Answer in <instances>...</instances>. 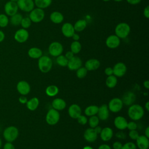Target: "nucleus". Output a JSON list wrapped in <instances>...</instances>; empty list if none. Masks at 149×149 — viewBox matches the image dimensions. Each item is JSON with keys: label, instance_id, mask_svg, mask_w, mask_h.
<instances>
[{"label": "nucleus", "instance_id": "obj_1", "mask_svg": "<svg viewBox=\"0 0 149 149\" xmlns=\"http://www.w3.org/2000/svg\"><path fill=\"white\" fill-rule=\"evenodd\" d=\"M129 117L133 120H138L142 118L144 111L143 108L139 104H132L130 105L127 111Z\"/></svg>", "mask_w": 149, "mask_h": 149}, {"label": "nucleus", "instance_id": "obj_2", "mask_svg": "<svg viewBox=\"0 0 149 149\" xmlns=\"http://www.w3.org/2000/svg\"><path fill=\"white\" fill-rule=\"evenodd\" d=\"M130 33V27L129 24L125 22L118 23L115 28V34L120 39L127 37Z\"/></svg>", "mask_w": 149, "mask_h": 149}, {"label": "nucleus", "instance_id": "obj_3", "mask_svg": "<svg viewBox=\"0 0 149 149\" xmlns=\"http://www.w3.org/2000/svg\"><path fill=\"white\" fill-rule=\"evenodd\" d=\"M38 66L42 73H48L51 70L52 67V61L49 56L42 55L38 58Z\"/></svg>", "mask_w": 149, "mask_h": 149}, {"label": "nucleus", "instance_id": "obj_4", "mask_svg": "<svg viewBox=\"0 0 149 149\" xmlns=\"http://www.w3.org/2000/svg\"><path fill=\"white\" fill-rule=\"evenodd\" d=\"M19 135V130L15 126H11L6 127L3 133L4 139L8 142H12L15 141Z\"/></svg>", "mask_w": 149, "mask_h": 149}, {"label": "nucleus", "instance_id": "obj_5", "mask_svg": "<svg viewBox=\"0 0 149 149\" xmlns=\"http://www.w3.org/2000/svg\"><path fill=\"white\" fill-rule=\"evenodd\" d=\"M60 115L58 111L52 108L47 113L45 120L47 123L49 125H55L59 120Z\"/></svg>", "mask_w": 149, "mask_h": 149}, {"label": "nucleus", "instance_id": "obj_6", "mask_svg": "<svg viewBox=\"0 0 149 149\" xmlns=\"http://www.w3.org/2000/svg\"><path fill=\"white\" fill-rule=\"evenodd\" d=\"M45 17V12L42 9L36 8L30 12L29 18L33 23H39L41 22Z\"/></svg>", "mask_w": 149, "mask_h": 149}, {"label": "nucleus", "instance_id": "obj_7", "mask_svg": "<svg viewBox=\"0 0 149 149\" xmlns=\"http://www.w3.org/2000/svg\"><path fill=\"white\" fill-rule=\"evenodd\" d=\"M63 51V45L58 41H54L51 42L48 47V51L49 54L54 57H56L61 55Z\"/></svg>", "mask_w": 149, "mask_h": 149}, {"label": "nucleus", "instance_id": "obj_8", "mask_svg": "<svg viewBox=\"0 0 149 149\" xmlns=\"http://www.w3.org/2000/svg\"><path fill=\"white\" fill-rule=\"evenodd\" d=\"M18 8L26 12H30L34 8V2L33 0H17Z\"/></svg>", "mask_w": 149, "mask_h": 149}, {"label": "nucleus", "instance_id": "obj_9", "mask_svg": "<svg viewBox=\"0 0 149 149\" xmlns=\"http://www.w3.org/2000/svg\"><path fill=\"white\" fill-rule=\"evenodd\" d=\"M123 102L119 98H113L109 102L108 108L112 112L116 113L119 112L123 108Z\"/></svg>", "mask_w": 149, "mask_h": 149}, {"label": "nucleus", "instance_id": "obj_10", "mask_svg": "<svg viewBox=\"0 0 149 149\" xmlns=\"http://www.w3.org/2000/svg\"><path fill=\"white\" fill-rule=\"evenodd\" d=\"M29 37V34L28 31L25 29H20L17 30L14 35L15 40L19 42V43H23L26 42Z\"/></svg>", "mask_w": 149, "mask_h": 149}, {"label": "nucleus", "instance_id": "obj_11", "mask_svg": "<svg viewBox=\"0 0 149 149\" xmlns=\"http://www.w3.org/2000/svg\"><path fill=\"white\" fill-rule=\"evenodd\" d=\"M120 44V39L115 34L109 36L105 41L107 47L111 49L116 48Z\"/></svg>", "mask_w": 149, "mask_h": 149}, {"label": "nucleus", "instance_id": "obj_12", "mask_svg": "<svg viewBox=\"0 0 149 149\" xmlns=\"http://www.w3.org/2000/svg\"><path fill=\"white\" fill-rule=\"evenodd\" d=\"M112 69L113 74L114 76L118 77L123 76L127 71V67L126 65L123 62L116 63Z\"/></svg>", "mask_w": 149, "mask_h": 149}, {"label": "nucleus", "instance_id": "obj_13", "mask_svg": "<svg viewBox=\"0 0 149 149\" xmlns=\"http://www.w3.org/2000/svg\"><path fill=\"white\" fill-rule=\"evenodd\" d=\"M4 9L6 14L8 16H12L17 13L19 8L16 2L9 1V2H6V4L5 5Z\"/></svg>", "mask_w": 149, "mask_h": 149}, {"label": "nucleus", "instance_id": "obj_14", "mask_svg": "<svg viewBox=\"0 0 149 149\" xmlns=\"http://www.w3.org/2000/svg\"><path fill=\"white\" fill-rule=\"evenodd\" d=\"M82 65L81 59L78 57L74 56L72 58L68 60L67 66L70 70H76Z\"/></svg>", "mask_w": 149, "mask_h": 149}, {"label": "nucleus", "instance_id": "obj_15", "mask_svg": "<svg viewBox=\"0 0 149 149\" xmlns=\"http://www.w3.org/2000/svg\"><path fill=\"white\" fill-rule=\"evenodd\" d=\"M16 88L17 91L22 95H26L28 94L30 91V86L26 81L22 80L18 82L17 84Z\"/></svg>", "mask_w": 149, "mask_h": 149}, {"label": "nucleus", "instance_id": "obj_16", "mask_svg": "<svg viewBox=\"0 0 149 149\" xmlns=\"http://www.w3.org/2000/svg\"><path fill=\"white\" fill-rule=\"evenodd\" d=\"M61 31L63 35L67 38L72 37V35L75 32L73 25L69 22H66L63 24L61 27Z\"/></svg>", "mask_w": 149, "mask_h": 149}, {"label": "nucleus", "instance_id": "obj_17", "mask_svg": "<svg viewBox=\"0 0 149 149\" xmlns=\"http://www.w3.org/2000/svg\"><path fill=\"white\" fill-rule=\"evenodd\" d=\"M98 117L99 119L101 120H106L108 119L109 116V110L108 108V105L106 104H102L98 107Z\"/></svg>", "mask_w": 149, "mask_h": 149}, {"label": "nucleus", "instance_id": "obj_18", "mask_svg": "<svg viewBox=\"0 0 149 149\" xmlns=\"http://www.w3.org/2000/svg\"><path fill=\"white\" fill-rule=\"evenodd\" d=\"M121 100L123 104L127 106L131 105L136 100V95L132 91H127L123 95Z\"/></svg>", "mask_w": 149, "mask_h": 149}, {"label": "nucleus", "instance_id": "obj_19", "mask_svg": "<svg viewBox=\"0 0 149 149\" xmlns=\"http://www.w3.org/2000/svg\"><path fill=\"white\" fill-rule=\"evenodd\" d=\"M68 113L72 118L77 119L81 114L80 107L76 104H72L68 109Z\"/></svg>", "mask_w": 149, "mask_h": 149}, {"label": "nucleus", "instance_id": "obj_20", "mask_svg": "<svg viewBox=\"0 0 149 149\" xmlns=\"http://www.w3.org/2000/svg\"><path fill=\"white\" fill-rule=\"evenodd\" d=\"M97 135L94 128H88L84 132V138L89 143L94 142L97 139Z\"/></svg>", "mask_w": 149, "mask_h": 149}, {"label": "nucleus", "instance_id": "obj_21", "mask_svg": "<svg viewBox=\"0 0 149 149\" xmlns=\"http://www.w3.org/2000/svg\"><path fill=\"white\" fill-rule=\"evenodd\" d=\"M136 144L139 149H148L149 147L148 138L144 135H139L137 138Z\"/></svg>", "mask_w": 149, "mask_h": 149}, {"label": "nucleus", "instance_id": "obj_22", "mask_svg": "<svg viewBox=\"0 0 149 149\" xmlns=\"http://www.w3.org/2000/svg\"><path fill=\"white\" fill-rule=\"evenodd\" d=\"M114 125L115 126L120 130H123L127 128V120L122 116H116L114 119Z\"/></svg>", "mask_w": 149, "mask_h": 149}, {"label": "nucleus", "instance_id": "obj_23", "mask_svg": "<svg viewBox=\"0 0 149 149\" xmlns=\"http://www.w3.org/2000/svg\"><path fill=\"white\" fill-rule=\"evenodd\" d=\"M100 66V62L94 58L90 59L87 60L86 63H85V68L88 71H91V70H97V69L99 68Z\"/></svg>", "mask_w": 149, "mask_h": 149}, {"label": "nucleus", "instance_id": "obj_24", "mask_svg": "<svg viewBox=\"0 0 149 149\" xmlns=\"http://www.w3.org/2000/svg\"><path fill=\"white\" fill-rule=\"evenodd\" d=\"M100 134L101 140L104 141H107L112 139L113 136V130L109 127H105L102 129Z\"/></svg>", "mask_w": 149, "mask_h": 149}, {"label": "nucleus", "instance_id": "obj_25", "mask_svg": "<svg viewBox=\"0 0 149 149\" xmlns=\"http://www.w3.org/2000/svg\"><path fill=\"white\" fill-rule=\"evenodd\" d=\"M49 19L52 23L55 24H60L63 21L64 17L61 12L54 11L50 14Z\"/></svg>", "mask_w": 149, "mask_h": 149}, {"label": "nucleus", "instance_id": "obj_26", "mask_svg": "<svg viewBox=\"0 0 149 149\" xmlns=\"http://www.w3.org/2000/svg\"><path fill=\"white\" fill-rule=\"evenodd\" d=\"M52 106L54 109L57 111H62L65 108L66 103L62 98H56L52 101Z\"/></svg>", "mask_w": 149, "mask_h": 149}, {"label": "nucleus", "instance_id": "obj_27", "mask_svg": "<svg viewBox=\"0 0 149 149\" xmlns=\"http://www.w3.org/2000/svg\"><path fill=\"white\" fill-rule=\"evenodd\" d=\"M28 55L33 59H38L42 55V50L37 47H32L28 51Z\"/></svg>", "mask_w": 149, "mask_h": 149}, {"label": "nucleus", "instance_id": "obj_28", "mask_svg": "<svg viewBox=\"0 0 149 149\" xmlns=\"http://www.w3.org/2000/svg\"><path fill=\"white\" fill-rule=\"evenodd\" d=\"M87 25V22L84 19H79L77 21H76L73 25V27L74 29V31L80 32L84 30Z\"/></svg>", "mask_w": 149, "mask_h": 149}, {"label": "nucleus", "instance_id": "obj_29", "mask_svg": "<svg viewBox=\"0 0 149 149\" xmlns=\"http://www.w3.org/2000/svg\"><path fill=\"white\" fill-rule=\"evenodd\" d=\"M39 105V100L37 97H33L27 101V108L30 111H35Z\"/></svg>", "mask_w": 149, "mask_h": 149}, {"label": "nucleus", "instance_id": "obj_30", "mask_svg": "<svg viewBox=\"0 0 149 149\" xmlns=\"http://www.w3.org/2000/svg\"><path fill=\"white\" fill-rule=\"evenodd\" d=\"M118 80L115 76L112 74L110 76H108L105 80V84L106 86L110 88H114L116 84H117Z\"/></svg>", "mask_w": 149, "mask_h": 149}, {"label": "nucleus", "instance_id": "obj_31", "mask_svg": "<svg viewBox=\"0 0 149 149\" xmlns=\"http://www.w3.org/2000/svg\"><path fill=\"white\" fill-rule=\"evenodd\" d=\"M52 0H34V5L37 8L45 9L49 7L52 3Z\"/></svg>", "mask_w": 149, "mask_h": 149}, {"label": "nucleus", "instance_id": "obj_32", "mask_svg": "<svg viewBox=\"0 0 149 149\" xmlns=\"http://www.w3.org/2000/svg\"><path fill=\"white\" fill-rule=\"evenodd\" d=\"M98 111V107L95 105H91L88 106L84 110V113L86 115L91 116L97 114Z\"/></svg>", "mask_w": 149, "mask_h": 149}, {"label": "nucleus", "instance_id": "obj_33", "mask_svg": "<svg viewBox=\"0 0 149 149\" xmlns=\"http://www.w3.org/2000/svg\"><path fill=\"white\" fill-rule=\"evenodd\" d=\"M59 92L58 87L55 85L48 86L45 89V93L49 97H54Z\"/></svg>", "mask_w": 149, "mask_h": 149}, {"label": "nucleus", "instance_id": "obj_34", "mask_svg": "<svg viewBox=\"0 0 149 149\" xmlns=\"http://www.w3.org/2000/svg\"><path fill=\"white\" fill-rule=\"evenodd\" d=\"M22 18H23L22 15L20 13H17L14 15L10 16V22L11 24L13 26H19V24H20Z\"/></svg>", "mask_w": 149, "mask_h": 149}, {"label": "nucleus", "instance_id": "obj_35", "mask_svg": "<svg viewBox=\"0 0 149 149\" xmlns=\"http://www.w3.org/2000/svg\"><path fill=\"white\" fill-rule=\"evenodd\" d=\"M81 49V45L79 41H74L70 44V51L74 54H77Z\"/></svg>", "mask_w": 149, "mask_h": 149}, {"label": "nucleus", "instance_id": "obj_36", "mask_svg": "<svg viewBox=\"0 0 149 149\" xmlns=\"http://www.w3.org/2000/svg\"><path fill=\"white\" fill-rule=\"evenodd\" d=\"M56 62L57 64L61 66H66L68 62V59L65 57V55H60L58 56H56Z\"/></svg>", "mask_w": 149, "mask_h": 149}, {"label": "nucleus", "instance_id": "obj_37", "mask_svg": "<svg viewBox=\"0 0 149 149\" xmlns=\"http://www.w3.org/2000/svg\"><path fill=\"white\" fill-rule=\"evenodd\" d=\"M100 119L98 116L95 115H93L90 116L88 119V124L91 128H94L97 126L98 125Z\"/></svg>", "mask_w": 149, "mask_h": 149}, {"label": "nucleus", "instance_id": "obj_38", "mask_svg": "<svg viewBox=\"0 0 149 149\" xmlns=\"http://www.w3.org/2000/svg\"><path fill=\"white\" fill-rule=\"evenodd\" d=\"M76 70V76L79 79L84 78L86 76L88 71L85 67H80Z\"/></svg>", "mask_w": 149, "mask_h": 149}, {"label": "nucleus", "instance_id": "obj_39", "mask_svg": "<svg viewBox=\"0 0 149 149\" xmlns=\"http://www.w3.org/2000/svg\"><path fill=\"white\" fill-rule=\"evenodd\" d=\"M31 23H32V22L30 20V19L29 18V17H25L22 18L20 24L23 29H27L30 27Z\"/></svg>", "mask_w": 149, "mask_h": 149}, {"label": "nucleus", "instance_id": "obj_40", "mask_svg": "<svg viewBox=\"0 0 149 149\" xmlns=\"http://www.w3.org/2000/svg\"><path fill=\"white\" fill-rule=\"evenodd\" d=\"M9 23V19L7 15L5 14H0V27H5Z\"/></svg>", "mask_w": 149, "mask_h": 149}, {"label": "nucleus", "instance_id": "obj_41", "mask_svg": "<svg viewBox=\"0 0 149 149\" xmlns=\"http://www.w3.org/2000/svg\"><path fill=\"white\" fill-rule=\"evenodd\" d=\"M121 149H136V146L133 142H127L122 145Z\"/></svg>", "mask_w": 149, "mask_h": 149}, {"label": "nucleus", "instance_id": "obj_42", "mask_svg": "<svg viewBox=\"0 0 149 149\" xmlns=\"http://www.w3.org/2000/svg\"><path fill=\"white\" fill-rule=\"evenodd\" d=\"M77 122L80 125H86L87 122H88V120H87V118L84 116V115H80L77 118Z\"/></svg>", "mask_w": 149, "mask_h": 149}, {"label": "nucleus", "instance_id": "obj_43", "mask_svg": "<svg viewBox=\"0 0 149 149\" xmlns=\"http://www.w3.org/2000/svg\"><path fill=\"white\" fill-rule=\"evenodd\" d=\"M139 134L136 130H130L129 133V136L132 140H136L137 138L139 137Z\"/></svg>", "mask_w": 149, "mask_h": 149}, {"label": "nucleus", "instance_id": "obj_44", "mask_svg": "<svg viewBox=\"0 0 149 149\" xmlns=\"http://www.w3.org/2000/svg\"><path fill=\"white\" fill-rule=\"evenodd\" d=\"M127 128L129 130H136V129L137 128V123H136L135 122H134V121H132V122H127Z\"/></svg>", "mask_w": 149, "mask_h": 149}, {"label": "nucleus", "instance_id": "obj_45", "mask_svg": "<svg viewBox=\"0 0 149 149\" xmlns=\"http://www.w3.org/2000/svg\"><path fill=\"white\" fill-rule=\"evenodd\" d=\"M116 137L120 139H125L126 137V135L123 132L120 131L116 133Z\"/></svg>", "mask_w": 149, "mask_h": 149}, {"label": "nucleus", "instance_id": "obj_46", "mask_svg": "<svg viewBox=\"0 0 149 149\" xmlns=\"http://www.w3.org/2000/svg\"><path fill=\"white\" fill-rule=\"evenodd\" d=\"M112 147L113 149H121L122 147V144L119 141H115L113 143Z\"/></svg>", "mask_w": 149, "mask_h": 149}, {"label": "nucleus", "instance_id": "obj_47", "mask_svg": "<svg viewBox=\"0 0 149 149\" xmlns=\"http://www.w3.org/2000/svg\"><path fill=\"white\" fill-rule=\"evenodd\" d=\"M3 149H15V146L11 142H7L3 146Z\"/></svg>", "mask_w": 149, "mask_h": 149}, {"label": "nucleus", "instance_id": "obj_48", "mask_svg": "<svg viewBox=\"0 0 149 149\" xmlns=\"http://www.w3.org/2000/svg\"><path fill=\"white\" fill-rule=\"evenodd\" d=\"M105 74L107 75V76H110V75H112L113 74V69L111 67H108V68H106L105 69Z\"/></svg>", "mask_w": 149, "mask_h": 149}, {"label": "nucleus", "instance_id": "obj_49", "mask_svg": "<svg viewBox=\"0 0 149 149\" xmlns=\"http://www.w3.org/2000/svg\"><path fill=\"white\" fill-rule=\"evenodd\" d=\"M143 15L147 19L149 17V6H146L143 10Z\"/></svg>", "mask_w": 149, "mask_h": 149}, {"label": "nucleus", "instance_id": "obj_50", "mask_svg": "<svg viewBox=\"0 0 149 149\" xmlns=\"http://www.w3.org/2000/svg\"><path fill=\"white\" fill-rule=\"evenodd\" d=\"M74 54L71 51H67L65 54V57L68 59H70L71 58H72L73 56H74Z\"/></svg>", "mask_w": 149, "mask_h": 149}, {"label": "nucleus", "instance_id": "obj_51", "mask_svg": "<svg viewBox=\"0 0 149 149\" xmlns=\"http://www.w3.org/2000/svg\"><path fill=\"white\" fill-rule=\"evenodd\" d=\"M19 101L21 104H26L27 101V99L24 95H22L19 97Z\"/></svg>", "mask_w": 149, "mask_h": 149}, {"label": "nucleus", "instance_id": "obj_52", "mask_svg": "<svg viewBox=\"0 0 149 149\" xmlns=\"http://www.w3.org/2000/svg\"><path fill=\"white\" fill-rule=\"evenodd\" d=\"M126 1L130 5H134L139 3L141 1V0H126Z\"/></svg>", "mask_w": 149, "mask_h": 149}, {"label": "nucleus", "instance_id": "obj_53", "mask_svg": "<svg viewBox=\"0 0 149 149\" xmlns=\"http://www.w3.org/2000/svg\"><path fill=\"white\" fill-rule=\"evenodd\" d=\"M98 149H111V148L109 145L106 144H103L100 145L98 147Z\"/></svg>", "mask_w": 149, "mask_h": 149}, {"label": "nucleus", "instance_id": "obj_54", "mask_svg": "<svg viewBox=\"0 0 149 149\" xmlns=\"http://www.w3.org/2000/svg\"><path fill=\"white\" fill-rule=\"evenodd\" d=\"M72 39L74 40V41H79V39H80V36L77 34V33H74L72 36Z\"/></svg>", "mask_w": 149, "mask_h": 149}, {"label": "nucleus", "instance_id": "obj_55", "mask_svg": "<svg viewBox=\"0 0 149 149\" xmlns=\"http://www.w3.org/2000/svg\"><path fill=\"white\" fill-rule=\"evenodd\" d=\"M94 129L95 132H96V133H97V134H100V133H101V130H102V128H101V127L99 126L98 125V126H97L96 127H95L94 128Z\"/></svg>", "mask_w": 149, "mask_h": 149}, {"label": "nucleus", "instance_id": "obj_56", "mask_svg": "<svg viewBox=\"0 0 149 149\" xmlns=\"http://www.w3.org/2000/svg\"><path fill=\"white\" fill-rule=\"evenodd\" d=\"M4 38H5V34L2 31L0 30V42H2L4 40Z\"/></svg>", "mask_w": 149, "mask_h": 149}, {"label": "nucleus", "instance_id": "obj_57", "mask_svg": "<svg viewBox=\"0 0 149 149\" xmlns=\"http://www.w3.org/2000/svg\"><path fill=\"white\" fill-rule=\"evenodd\" d=\"M143 86L144 87L146 88V89H148L149 88V81L148 80H145L143 82Z\"/></svg>", "mask_w": 149, "mask_h": 149}, {"label": "nucleus", "instance_id": "obj_58", "mask_svg": "<svg viewBox=\"0 0 149 149\" xmlns=\"http://www.w3.org/2000/svg\"><path fill=\"white\" fill-rule=\"evenodd\" d=\"M144 136H146L147 137L149 138V127L147 126L145 130V133H144Z\"/></svg>", "mask_w": 149, "mask_h": 149}, {"label": "nucleus", "instance_id": "obj_59", "mask_svg": "<svg viewBox=\"0 0 149 149\" xmlns=\"http://www.w3.org/2000/svg\"><path fill=\"white\" fill-rule=\"evenodd\" d=\"M145 108L146 109V110L147 111H149V102L148 101L146 102V103L145 104Z\"/></svg>", "mask_w": 149, "mask_h": 149}, {"label": "nucleus", "instance_id": "obj_60", "mask_svg": "<svg viewBox=\"0 0 149 149\" xmlns=\"http://www.w3.org/2000/svg\"><path fill=\"white\" fill-rule=\"evenodd\" d=\"M83 149H93V148L90 146H85Z\"/></svg>", "mask_w": 149, "mask_h": 149}, {"label": "nucleus", "instance_id": "obj_61", "mask_svg": "<svg viewBox=\"0 0 149 149\" xmlns=\"http://www.w3.org/2000/svg\"><path fill=\"white\" fill-rule=\"evenodd\" d=\"M114 1H115V2H121V1H123V0H113Z\"/></svg>", "mask_w": 149, "mask_h": 149}, {"label": "nucleus", "instance_id": "obj_62", "mask_svg": "<svg viewBox=\"0 0 149 149\" xmlns=\"http://www.w3.org/2000/svg\"><path fill=\"white\" fill-rule=\"evenodd\" d=\"M1 147H2V141H1V139H0V149H1Z\"/></svg>", "mask_w": 149, "mask_h": 149}, {"label": "nucleus", "instance_id": "obj_63", "mask_svg": "<svg viewBox=\"0 0 149 149\" xmlns=\"http://www.w3.org/2000/svg\"><path fill=\"white\" fill-rule=\"evenodd\" d=\"M10 1H13V2H16L17 0H10Z\"/></svg>", "mask_w": 149, "mask_h": 149}, {"label": "nucleus", "instance_id": "obj_64", "mask_svg": "<svg viewBox=\"0 0 149 149\" xmlns=\"http://www.w3.org/2000/svg\"><path fill=\"white\" fill-rule=\"evenodd\" d=\"M103 1H105V2H108V1H109L110 0H102Z\"/></svg>", "mask_w": 149, "mask_h": 149}]
</instances>
